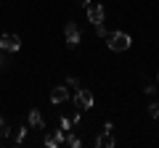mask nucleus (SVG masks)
<instances>
[{"instance_id": "1", "label": "nucleus", "mask_w": 159, "mask_h": 148, "mask_svg": "<svg viewBox=\"0 0 159 148\" xmlns=\"http://www.w3.org/2000/svg\"><path fill=\"white\" fill-rule=\"evenodd\" d=\"M106 45H109V50H114V53H125L127 48L133 45V40H130L127 32H114V34L106 37Z\"/></svg>"}, {"instance_id": "2", "label": "nucleus", "mask_w": 159, "mask_h": 148, "mask_svg": "<svg viewBox=\"0 0 159 148\" xmlns=\"http://www.w3.org/2000/svg\"><path fill=\"white\" fill-rule=\"evenodd\" d=\"M19 48H21V40H19V34H13V32H6V34H0V50L16 53Z\"/></svg>"}, {"instance_id": "3", "label": "nucleus", "mask_w": 159, "mask_h": 148, "mask_svg": "<svg viewBox=\"0 0 159 148\" xmlns=\"http://www.w3.org/2000/svg\"><path fill=\"white\" fill-rule=\"evenodd\" d=\"M93 103H96V95H93L90 90H77V95H74V106H77L80 111L93 108Z\"/></svg>"}, {"instance_id": "4", "label": "nucleus", "mask_w": 159, "mask_h": 148, "mask_svg": "<svg viewBox=\"0 0 159 148\" xmlns=\"http://www.w3.org/2000/svg\"><path fill=\"white\" fill-rule=\"evenodd\" d=\"M64 37H66V45L69 48H77L80 45V27L74 21H69L66 27H64Z\"/></svg>"}, {"instance_id": "5", "label": "nucleus", "mask_w": 159, "mask_h": 148, "mask_svg": "<svg viewBox=\"0 0 159 148\" xmlns=\"http://www.w3.org/2000/svg\"><path fill=\"white\" fill-rule=\"evenodd\" d=\"M103 19H106L103 6H101V3H90V6H88V21H90V24H101Z\"/></svg>"}, {"instance_id": "6", "label": "nucleus", "mask_w": 159, "mask_h": 148, "mask_svg": "<svg viewBox=\"0 0 159 148\" xmlns=\"http://www.w3.org/2000/svg\"><path fill=\"white\" fill-rule=\"evenodd\" d=\"M45 146H48V148L64 146V130H53L51 135H45Z\"/></svg>"}, {"instance_id": "7", "label": "nucleus", "mask_w": 159, "mask_h": 148, "mask_svg": "<svg viewBox=\"0 0 159 148\" xmlns=\"http://www.w3.org/2000/svg\"><path fill=\"white\" fill-rule=\"evenodd\" d=\"M64 101H69V87H53L51 90V103H64Z\"/></svg>"}, {"instance_id": "8", "label": "nucleus", "mask_w": 159, "mask_h": 148, "mask_svg": "<svg viewBox=\"0 0 159 148\" xmlns=\"http://www.w3.org/2000/svg\"><path fill=\"white\" fill-rule=\"evenodd\" d=\"M29 127H34V130H45V119H43V114H40L37 108L29 111Z\"/></svg>"}, {"instance_id": "9", "label": "nucleus", "mask_w": 159, "mask_h": 148, "mask_svg": "<svg viewBox=\"0 0 159 148\" xmlns=\"http://www.w3.org/2000/svg\"><path fill=\"white\" fill-rule=\"evenodd\" d=\"M96 146H98V148H114V135H111L109 130H103V135H98Z\"/></svg>"}, {"instance_id": "10", "label": "nucleus", "mask_w": 159, "mask_h": 148, "mask_svg": "<svg viewBox=\"0 0 159 148\" xmlns=\"http://www.w3.org/2000/svg\"><path fill=\"white\" fill-rule=\"evenodd\" d=\"M64 143L72 146V148H80V146H82V140H80L77 135H72V132H64Z\"/></svg>"}, {"instance_id": "11", "label": "nucleus", "mask_w": 159, "mask_h": 148, "mask_svg": "<svg viewBox=\"0 0 159 148\" xmlns=\"http://www.w3.org/2000/svg\"><path fill=\"white\" fill-rule=\"evenodd\" d=\"M8 135H11V127H8V122L0 116V140H8Z\"/></svg>"}, {"instance_id": "12", "label": "nucleus", "mask_w": 159, "mask_h": 148, "mask_svg": "<svg viewBox=\"0 0 159 148\" xmlns=\"http://www.w3.org/2000/svg\"><path fill=\"white\" fill-rule=\"evenodd\" d=\"M72 127H74V122L66 119V116H61V130H64V132H72Z\"/></svg>"}, {"instance_id": "13", "label": "nucleus", "mask_w": 159, "mask_h": 148, "mask_svg": "<svg viewBox=\"0 0 159 148\" xmlns=\"http://www.w3.org/2000/svg\"><path fill=\"white\" fill-rule=\"evenodd\" d=\"M148 116H151V119H159V103H151V106H148Z\"/></svg>"}, {"instance_id": "14", "label": "nucleus", "mask_w": 159, "mask_h": 148, "mask_svg": "<svg viewBox=\"0 0 159 148\" xmlns=\"http://www.w3.org/2000/svg\"><path fill=\"white\" fill-rule=\"evenodd\" d=\"M24 137H27V127H21V130L16 132V137H13V143L19 146V143H24Z\"/></svg>"}, {"instance_id": "15", "label": "nucleus", "mask_w": 159, "mask_h": 148, "mask_svg": "<svg viewBox=\"0 0 159 148\" xmlns=\"http://www.w3.org/2000/svg\"><path fill=\"white\" fill-rule=\"evenodd\" d=\"M96 34H98V37H109V32H106V27H103V21L96 24Z\"/></svg>"}, {"instance_id": "16", "label": "nucleus", "mask_w": 159, "mask_h": 148, "mask_svg": "<svg viewBox=\"0 0 159 148\" xmlns=\"http://www.w3.org/2000/svg\"><path fill=\"white\" fill-rule=\"evenodd\" d=\"M66 85H69V87H77V85H80V80H77V77H69Z\"/></svg>"}, {"instance_id": "17", "label": "nucleus", "mask_w": 159, "mask_h": 148, "mask_svg": "<svg viewBox=\"0 0 159 148\" xmlns=\"http://www.w3.org/2000/svg\"><path fill=\"white\" fill-rule=\"evenodd\" d=\"M74 3H80V6H85V8L90 6V0H74Z\"/></svg>"}, {"instance_id": "18", "label": "nucleus", "mask_w": 159, "mask_h": 148, "mask_svg": "<svg viewBox=\"0 0 159 148\" xmlns=\"http://www.w3.org/2000/svg\"><path fill=\"white\" fill-rule=\"evenodd\" d=\"M0 66H3V50H0Z\"/></svg>"}]
</instances>
